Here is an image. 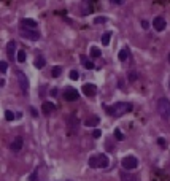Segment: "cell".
Segmentation results:
<instances>
[{
    "instance_id": "1",
    "label": "cell",
    "mask_w": 170,
    "mask_h": 181,
    "mask_svg": "<svg viewBox=\"0 0 170 181\" xmlns=\"http://www.w3.org/2000/svg\"><path fill=\"white\" fill-rule=\"evenodd\" d=\"M105 110L110 113V116L113 118H121L122 114H126L132 110V103H127V102H118L115 103L113 107H105Z\"/></svg>"
},
{
    "instance_id": "2",
    "label": "cell",
    "mask_w": 170,
    "mask_h": 181,
    "mask_svg": "<svg viewBox=\"0 0 170 181\" xmlns=\"http://www.w3.org/2000/svg\"><path fill=\"white\" fill-rule=\"evenodd\" d=\"M157 113L164 119H170V100L167 97H160L157 100Z\"/></svg>"
},
{
    "instance_id": "3",
    "label": "cell",
    "mask_w": 170,
    "mask_h": 181,
    "mask_svg": "<svg viewBox=\"0 0 170 181\" xmlns=\"http://www.w3.org/2000/svg\"><path fill=\"white\" fill-rule=\"evenodd\" d=\"M121 167L124 170H134L138 167V159L135 156H127L121 160Z\"/></svg>"
},
{
    "instance_id": "4",
    "label": "cell",
    "mask_w": 170,
    "mask_h": 181,
    "mask_svg": "<svg viewBox=\"0 0 170 181\" xmlns=\"http://www.w3.org/2000/svg\"><path fill=\"white\" fill-rule=\"evenodd\" d=\"M19 33L24 38H27V40H32V41H35V40H38V38H40V32L38 30H34V29H21Z\"/></svg>"
},
{
    "instance_id": "5",
    "label": "cell",
    "mask_w": 170,
    "mask_h": 181,
    "mask_svg": "<svg viewBox=\"0 0 170 181\" xmlns=\"http://www.w3.org/2000/svg\"><path fill=\"white\" fill-rule=\"evenodd\" d=\"M16 75H18V81H19V86H21L22 92L27 95L29 94V80H27V76L22 72H16Z\"/></svg>"
},
{
    "instance_id": "6",
    "label": "cell",
    "mask_w": 170,
    "mask_h": 181,
    "mask_svg": "<svg viewBox=\"0 0 170 181\" xmlns=\"http://www.w3.org/2000/svg\"><path fill=\"white\" fill-rule=\"evenodd\" d=\"M78 97H80L78 91L73 89V88H67L64 91V99L67 102H75V100H78Z\"/></svg>"
},
{
    "instance_id": "7",
    "label": "cell",
    "mask_w": 170,
    "mask_h": 181,
    "mask_svg": "<svg viewBox=\"0 0 170 181\" xmlns=\"http://www.w3.org/2000/svg\"><path fill=\"white\" fill-rule=\"evenodd\" d=\"M83 94L86 95V97H94V95L97 94V86L96 84H91V83H86L83 86Z\"/></svg>"
},
{
    "instance_id": "8",
    "label": "cell",
    "mask_w": 170,
    "mask_h": 181,
    "mask_svg": "<svg viewBox=\"0 0 170 181\" xmlns=\"http://www.w3.org/2000/svg\"><path fill=\"white\" fill-rule=\"evenodd\" d=\"M165 19L162 18V16H156L154 19H153V27L156 29V30L157 32H162L164 30V29H165Z\"/></svg>"
},
{
    "instance_id": "9",
    "label": "cell",
    "mask_w": 170,
    "mask_h": 181,
    "mask_svg": "<svg viewBox=\"0 0 170 181\" xmlns=\"http://www.w3.org/2000/svg\"><path fill=\"white\" fill-rule=\"evenodd\" d=\"M22 143H24L22 137H16V138L11 141V145H10L11 151H14V152H19V151L22 149Z\"/></svg>"
},
{
    "instance_id": "10",
    "label": "cell",
    "mask_w": 170,
    "mask_h": 181,
    "mask_svg": "<svg viewBox=\"0 0 170 181\" xmlns=\"http://www.w3.org/2000/svg\"><path fill=\"white\" fill-rule=\"evenodd\" d=\"M21 26L24 29H34V30H37V27H38V24H37V21H34V19H29V18H26L21 21Z\"/></svg>"
},
{
    "instance_id": "11",
    "label": "cell",
    "mask_w": 170,
    "mask_h": 181,
    "mask_svg": "<svg viewBox=\"0 0 170 181\" xmlns=\"http://www.w3.org/2000/svg\"><path fill=\"white\" fill-rule=\"evenodd\" d=\"M99 122H100V118L99 116H91V118H88L86 121H84L86 127H97Z\"/></svg>"
},
{
    "instance_id": "12",
    "label": "cell",
    "mask_w": 170,
    "mask_h": 181,
    "mask_svg": "<svg viewBox=\"0 0 170 181\" xmlns=\"http://www.w3.org/2000/svg\"><path fill=\"white\" fill-rule=\"evenodd\" d=\"M34 65H35V69L42 70L43 67L46 65V61H45V57H43L42 54H37V57H35V62H34Z\"/></svg>"
},
{
    "instance_id": "13",
    "label": "cell",
    "mask_w": 170,
    "mask_h": 181,
    "mask_svg": "<svg viewBox=\"0 0 170 181\" xmlns=\"http://www.w3.org/2000/svg\"><path fill=\"white\" fill-rule=\"evenodd\" d=\"M81 13L86 16L89 13H92V6L89 5V0H83V3H81Z\"/></svg>"
},
{
    "instance_id": "14",
    "label": "cell",
    "mask_w": 170,
    "mask_h": 181,
    "mask_svg": "<svg viewBox=\"0 0 170 181\" xmlns=\"http://www.w3.org/2000/svg\"><path fill=\"white\" fill-rule=\"evenodd\" d=\"M110 164V160L107 157V154H99V168H107Z\"/></svg>"
},
{
    "instance_id": "15",
    "label": "cell",
    "mask_w": 170,
    "mask_h": 181,
    "mask_svg": "<svg viewBox=\"0 0 170 181\" xmlns=\"http://www.w3.org/2000/svg\"><path fill=\"white\" fill-rule=\"evenodd\" d=\"M42 108H43V113H45V114H49V113H53V111L56 110V105L51 103V102H45Z\"/></svg>"
},
{
    "instance_id": "16",
    "label": "cell",
    "mask_w": 170,
    "mask_h": 181,
    "mask_svg": "<svg viewBox=\"0 0 170 181\" xmlns=\"http://www.w3.org/2000/svg\"><path fill=\"white\" fill-rule=\"evenodd\" d=\"M121 181H138V178L132 173H127V171H122L121 173Z\"/></svg>"
},
{
    "instance_id": "17",
    "label": "cell",
    "mask_w": 170,
    "mask_h": 181,
    "mask_svg": "<svg viewBox=\"0 0 170 181\" xmlns=\"http://www.w3.org/2000/svg\"><path fill=\"white\" fill-rule=\"evenodd\" d=\"M118 59H119L121 62H126V61L129 59V49H127V48H122V49L119 51V54H118Z\"/></svg>"
},
{
    "instance_id": "18",
    "label": "cell",
    "mask_w": 170,
    "mask_h": 181,
    "mask_svg": "<svg viewBox=\"0 0 170 181\" xmlns=\"http://www.w3.org/2000/svg\"><path fill=\"white\" fill-rule=\"evenodd\" d=\"M80 59H81V62H83V67H84V69H88V70L96 69V65H94L91 61H88V59H86V56H81Z\"/></svg>"
},
{
    "instance_id": "19",
    "label": "cell",
    "mask_w": 170,
    "mask_h": 181,
    "mask_svg": "<svg viewBox=\"0 0 170 181\" xmlns=\"http://www.w3.org/2000/svg\"><path fill=\"white\" fill-rule=\"evenodd\" d=\"M88 162L91 168H99V156H91Z\"/></svg>"
},
{
    "instance_id": "20",
    "label": "cell",
    "mask_w": 170,
    "mask_h": 181,
    "mask_svg": "<svg viewBox=\"0 0 170 181\" xmlns=\"http://www.w3.org/2000/svg\"><path fill=\"white\" fill-rule=\"evenodd\" d=\"M110 38H111V32H105L102 35V45L103 46H108L110 45Z\"/></svg>"
},
{
    "instance_id": "21",
    "label": "cell",
    "mask_w": 170,
    "mask_h": 181,
    "mask_svg": "<svg viewBox=\"0 0 170 181\" xmlns=\"http://www.w3.org/2000/svg\"><path fill=\"white\" fill-rule=\"evenodd\" d=\"M62 73V67L61 65H56L54 69H53V72H51V75H53V78H57V76Z\"/></svg>"
},
{
    "instance_id": "22",
    "label": "cell",
    "mask_w": 170,
    "mask_h": 181,
    "mask_svg": "<svg viewBox=\"0 0 170 181\" xmlns=\"http://www.w3.org/2000/svg\"><path fill=\"white\" fill-rule=\"evenodd\" d=\"M14 49H16V41H10V43L6 45V51H8V54H10V56L14 53Z\"/></svg>"
},
{
    "instance_id": "23",
    "label": "cell",
    "mask_w": 170,
    "mask_h": 181,
    "mask_svg": "<svg viewBox=\"0 0 170 181\" xmlns=\"http://www.w3.org/2000/svg\"><path fill=\"white\" fill-rule=\"evenodd\" d=\"M26 61V51L24 49H19V51H18V62H24Z\"/></svg>"
},
{
    "instance_id": "24",
    "label": "cell",
    "mask_w": 170,
    "mask_h": 181,
    "mask_svg": "<svg viewBox=\"0 0 170 181\" xmlns=\"http://www.w3.org/2000/svg\"><path fill=\"white\" fill-rule=\"evenodd\" d=\"M5 118H6V121H13V119H16L18 116H16V114H14L13 111L8 110V111H5Z\"/></svg>"
},
{
    "instance_id": "25",
    "label": "cell",
    "mask_w": 170,
    "mask_h": 181,
    "mask_svg": "<svg viewBox=\"0 0 170 181\" xmlns=\"http://www.w3.org/2000/svg\"><path fill=\"white\" fill-rule=\"evenodd\" d=\"M91 56L92 57H100V49H99V48H96V46H92L91 48Z\"/></svg>"
},
{
    "instance_id": "26",
    "label": "cell",
    "mask_w": 170,
    "mask_h": 181,
    "mask_svg": "<svg viewBox=\"0 0 170 181\" xmlns=\"http://www.w3.org/2000/svg\"><path fill=\"white\" fill-rule=\"evenodd\" d=\"M70 80H73V81L80 80V73H78L77 70H72V72H70Z\"/></svg>"
},
{
    "instance_id": "27",
    "label": "cell",
    "mask_w": 170,
    "mask_h": 181,
    "mask_svg": "<svg viewBox=\"0 0 170 181\" xmlns=\"http://www.w3.org/2000/svg\"><path fill=\"white\" fill-rule=\"evenodd\" d=\"M29 181H38V171L34 170L30 173V176H29Z\"/></svg>"
},
{
    "instance_id": "28",
    "label": "cell",
    "mask_w": 170,
    "mask_h": 181,
    "mask_svg": "<svg viewBox=\"0 0 170 181\" xmlns=\"http://www.w3.org/2000/svg\"><path fill=\"white\" fill-rule=\"evenodd\" d=\"M94 22H96V24H103V22H107V18H103V16H97L96 19H94Z\"/></svg>"
},
{
    "instance_id": "29",
    "label": "cell",
    "mask_w": 170,
    "mask_h": 181,
    "mask_svg": "<svg viewBox=\"0 0 170 181\" xmlns=\"http://www.w3.org/2000/svg\"><path fill=\"white\" fill-rule=\"evenodd\" d=\"M6 69H8V64H6L5 61H2V62H0V72L5 73V72H6Z\"/></svg>"
},
{
    "instance_id": "30",
    "label": "cell",
    "mask_w": 170,
    "mask_h": 181,
    "mask_svg": "<svg viewBox=\"0 0 170 181\" xmlns=\"http://www.w3.org/2000/svg\"><path fill=\"white\" fill-rule=\"evenodd\" d=\"M115 135H116V138H118V140H124V135L121 133V130H119V129H115Z\"/></svg>"
},
{
    "instance_id": "31",
    "label": "cell",
    "mask_w": 170,
    "mask_h": 181,
    "mask_svg": "<svg viewBox=\"0 0 170 181\" xmlns=\"http://www.w3.org/2000/svg\"><path fill=\"white\" fill-rule=\"evenodd\" d=\"M157 145H159V146H162V148H165V146H167V143H165V140H164L162 137H160V138H157Z\"/></svg>"
},
{
    "instance_id": "32",
    "label": "cell",
    "mask_w": 170,
    "mask_h": 181,
    "mask_svg": "<svg viewBox=\"0 0 170 181\" xmlns=\"http://www.w3.org/2000/svg\"><path fill=\"white\" fill-rule=\"evenodd\" d=\"M100 135H102V130H100V129H96V130L92 132V137H94V138H99Z\"/></svg>"
},
{
    "instance_id": "33",
    "label": "cell",
    "mask_w": 170,
    "mask_h": 181,
    "mask_svg": "<svg viewBox=\"0 0 170 181\" xmlns=\"http://www.w3.org/2000/svg\"><path fill=\"white\" fill-rule=\"evenodd\" d=\"M137 80V73L135 72H130L129 73V81H135Z\"/></svg>"
},
{
    "instance_id": "34",
    "label": "cell",
    "mask_w": 170,
    "mask_h": 181,
    "mask_svg": "<svg viewBox=\"0 0 170 181\" xmlns=\"http://www.w3.org/2000/svg\"><path fill=\"white\" fill-rule=\"evenodd\" d=\"M30 113H32V116H34V118H37V116H38V111H37V110H35L34 107L30 108Z\"/></svg>"
},
{
    "instance_id": "35",
    "label": "cell",
    "mask_w": 170,
    "mask_h": 181,
    "mask_svg": "<svg viewBox=\"0 0 170 181\" xmlns=\"http://www.w3.org/2000/svg\"><path fill=\"white\" fill-rule=\"evenodd\" d=\"M111 3H116V5H121V3H124V0H110Z\"/></svg>"
},
{
    "instance_id": "36",
    "label": "cell",
    "mask_w": 170,
    "mask_h": 181,
    "mask_svg": "<svg viewBox=\"0 0 170 181\" xmlns=\"http://www.w3.org/2000/svg\"><path fill=\"white\" fill-rule=\"evenodd\" d=\"M141 26H143L145 29H148V26H149V24H148V21H141Z\"/></svg>"
},
{
    "instance_id": "37",
    "label": "cell",
    "mask_w": 170,
    "mask_h": 181,
    "mask_svg": "<svg viewBox=\"0 0 170 181\" xmlns=\"http://www.w3.org/2000/svg\"><path fill=\"white\" fill-rule=\"evenodd\" d=\"M51 95H57V89H53L51 91Z\"/></svg>"
},
{
    "instance_id": "38",
    "label": "cell",
    "mask_w": 170,
    "mask_h": 181,
    "mask_svg": "<svg viewBox=\"0 0 170 181\" xmlns=\"http://www.w3.org/2000/svg\"><path fill=\"white\" fill-rule=\"evenodd\" d=\"M168 62H170V53H168Z\"/></svg>"
}]
</instances>
